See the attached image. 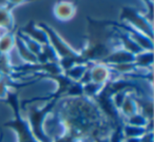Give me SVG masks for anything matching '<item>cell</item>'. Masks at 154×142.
<instances>
[{
  "label": "cell",
  "instance_id": "obj_3",
  "mask_svg": "<svg viewBox=\"0 0 154 142\" xmlns=\"http://www.w3.org/2000/svg\"><path fill=\"white\" fill-rule=\"evenodd\" d=\"M12 26V15L9 10L3 7H0V29H8Z\"/></svg>",
  "mask_w": 154,
  "mask_h": 142
},
{
  "label": "cell",
  "instance_id": "obj_1",
  "mask_svg": "<svg viewBox=\"0 0 154 142\" xmlns=\"http://www.w3.org/2000/svg\"><path fill=\"white\" fill-rule=\"evenodd\" d=\"M54 13H55L56 17L59 18L60 20H68L72 18L75 14V8L72 3L63 1L56 5Z\"/></svg>",
  "mask_w": 154,
  "mask_h": 142
},
{
  "label": "cell",
  "instance_id": "obj_5",
  "mask_svg": "<svg viewBox=\"0 0 154 142\" xmlns=\"http://www.w3.org/2000/svg\"><path fill=\"white\" fill-rule=\"evenodd\" d=\"M10 1V3H20V2H22L23 0H9Z\"/></svg>",
  "mask_w": 154,
  "mask_h": 142
},
{
  "label": "cell",
  "instance_id": "obj_4",
  "mask_svg": "<svg viewBox=\"0 0 154 142\" xmlns=\"http://www.w3.org/2000/svg\"><path fill=\"white\" fill-rule=\"evenodd\" d=\"M14 44V40L10 35H5V36L0 38V53H8L10 50L12 49Z\"/></svg>",
  "mask_w": 154,
  "mask_h": 142
},
{
  "label": "cell",
  "instance_id": "obj_2",
  "mask_svg": "<svg viewBox=\"0 0 154 142\" xmlns=\"http://www.w3.org/2000/svg\"><path fill=\"white\" fill-rule=\"evenodd\" d=\"M109 76V72L106 68L101 65H98L96 68H93L92 71V79L94 82L96 83H101L106 80Z\"/></svg>",
  "mask_w": 154,
  "mask_h": 142
}]
</instances>
